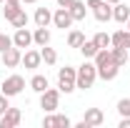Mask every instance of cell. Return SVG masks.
Segmentation results:
<instances>
[{
    "instance_id": "6da1fadb",
    "label": "cell",
    "mask_w": 130,
    "mask_h": 128,
    "mask_svg": "<svg viewBox=\"0 0 130 128\" xmlns=\"http://www.w3.org/2000/svg\"><path fill=\"white\" fill-rule=\"evenodd\" d=\"M95 80H98V68H95V63L85 60V63L78 68L75 88H80V91H88V88H93V83H95Z\"/></svg>"
},
{
    "instance_id": "7a4b0ae2",
    "label": "cell",
    "mask_w": 130,
    "mask_h": 128,
    "mask_svg": "<svg viewBox=\"0 0 130 128\" xmlns=\"http://www.w3.org/2000/svg\"><path fill=\"white\" fill-rule=\"evenodd\" d=\"M75 78H78V68H73V65H65L58 70V88H60V93H73L75 91Z\"/></svg>"
},
{
    "instance_id": "3957f363",
    "label": "cell",
    "mask_w": 130,
    "mask_h": 128,
    "mask_svg": "<svg viewBox=\"0 0 130 128\" xmlns=\"http://www.w3.org/2000/svg\"><path fill=\"white\" fill-rule=\"evenodd\" d=\"M23 88H25V78L23 75H8V78L0 83V93H5L8 98H13V96H20L23 93Z\"/></svg>"
},
{
    "instance_id": "277c9868",
    "label": "cell",
    "mask_w": 130,
    "mask_h": 128,
    "mask_svg": "<svg viewBox=\"0 0 130 128\" xmlns=\"http://www.w3.org/2000/svg\"><path fill=\"white\" fill-rule=\"evenodd\" d=\"M60 106V88H48L40 93V108L45 113H53Z\"/></svg>"
},
{
    "instance_id": "5b68a950",
    "label": "cell",
    "mask_w": 130,
    "mask_h": 128,
    "mask_svg": "<svg viewBox=\"0 0 130 128\" xmlns=\"http://www.w3.org/2000/svg\"><path fill=\"white\" fill-rule=\"evenodd\" d=\"M0 58H3V65L5 68H18V65L23 63V50L15 48V45H10L8 50L0 53Z\"/></svg>"
},
{
    "instance_id": "8992f818",
    "label": "cell",
    "mask_w": 130,
    "mask_h": 128,
    "mask_svg": "<svg viewBox=\"0 0 130 128\" xmlns=\"http://www.w3.org/2000/svg\"><path fill=\"white\" fill-rule=\"evenodd\" d=\"M73 23H75V20H73V15H70V10H68V8H58V10L53 13V25H55V28H60V30H68Z\"/></svg>"
},
{
    "instance_id": "52a82bcc",
    "label": "cell",
    "mask_w": 130,
    "mask_h": 128,
    "mask_svg": "<svg viewBox=\"0 0 130 128\" xmlns=\"http://www.w3.org/2000/svg\"><path fill=\"white\" fill-rule=\"evenodd\" d=\"M83 123L88 128H98L105 123V113L100 108H85V116H83Z\"/></svg>"
},
{
    "instance_id": "ba28073f",
    "label": "cell",
    "mask_w": 130,
    "mask_h": 128,
    "mask_svg": "<svg viewBox=\"0 0 130 128\" xmlns=\"http://www.w3.org/2000/svg\"><path fill=\"white\" fill-rule=\"evenodd\" d=\"M20 118H23L20 108H8V111L0 116V128H15V126H20Z\"/></svg>"
},
{
    "instance_id": "9c48e42d",
    "label": "cell",
    "mask_w": 130,
    "mask_h": 128,
    "mask_svg": "<svg viewBox=\"0 0 130 128\" xmlns=\"http://www.w3.org/2000/svg\"><path fill=\"white\" fill-rule=\"evenodd\" d=\"M13 45L15 48H30L32 45V33L28 28H15V35H13Z\"/></svg>"
},
{
    "instance_id": "30bf717a",
    "label": "cell",
    "mask_w": 130,
    "mask_h": 128,
    "mask_svg": "<svg viewBox=\"0 0 130 128\" xmlns=\"http://www.w3.org/2000/svg\"><path fill=\"white\" fill-rule=\"evenodd\" d=\"M93 15H95L98 23H108V20H113V5L103 0L98 8H93Z\"/></svg>"
},
{
    "instance_id": "8fae6325",
    "label": "cell",
    "mask_w": 130,
    "mask_h": 128,
    "mask_svg": "<svg viewBox=\"0 0 130 128\" xmlns=\"http://www.w3.org/2000/svg\"><path fill=\"white\" fill-rule=\"evenodd\" d=\"M40 63H43V55H40V50H25V53H23V65H25L28 70L40 68Z\"/></svg>"
},
{
    "instance_id": "7c38bea8",
    "label": "cell",
    "mask_w": 130,
    "mask_h": 128,
    "mask_svg": "<svg viewBox=\"0 0 130 128\" xmlns=\"http://www.w3.org/2000/svg\"><path fill=\"white\" fill-rule=\"evenodd\" d=\"M68 10H70V15H73V20H75V23L85 20V15H88V5H85L83 0H75V3L68 8Z\"/></svg>"
},
{
    "instance_id": "4fadbf2b",
    "label": "cell",
    "mask_w": 130,
    "mask_h": 128,
    "mask_svg": "<svg viewBox=\"0 0 130 128\" xmlns=\"http://www.w3.org/2000/svg\"><path fill=\"white\" fill-rule=\"evenodd\" d=\"M118 73H120V65H115V63H108L103 68H98V78H103V80H115Z\"/></svg>"
},
{
    "instance_id": "5bb4252c",
    "label": "cell",
    "mask_w": 130,
    "mask_h": 128,
    "mask_svg": "<svg viewBox=\"0 0 130 128\" xmlns=\"http://www.w3.org/2000/svg\"><path fill=\"white\" fill-rule=\"evenodd\" d=\"M113 20H115V23H128V20H130V8L125 5V3L113 5Z\"/></svg>"
},
{
    "instance_id": "9a60e30c",
    "label": "cell",
    "mask_w": 130,
    "mask_h": 128,
    "mask_svg": "<svg viewBox=\"0 0 130 128\" xmlns=\"http://www.w3.org/2000/svg\"><path fill=\"white\" fill-rule=\"evenodd\" d=\"M50 23H53V13H50L48 8H38L35 10V25L38 28H48Z\"/></svg>"
},
{
    "instance_id": "2e32d148",
    "label": "cell",
    "mask_w": 130,
    "mask_h": 128,
    "mask_svg": "<svg viewBox=\"0 0 130 128\" xmlns=\"http://www.w3.org/2000/svg\"><path fill=\"white\" fill-rule=\"evenodd\" d=\"M32 43H35L38 48L48 45V43H50V30H48V28H35V33H32Z\"/></svg>"
},
{
    "instance_id": "e0dca14e",
    "label": "cell",
    "mask_w": 130,
    "mask_h": 128,
    "mask_svg": "<svg viewBox=\"0 0 130 128\" xmlns=\"http://www.w3.org/2000/svg\"><path fill=\"white\" fill-rule=\"evenodd\" d=\"M93 63H95V68H103V65L113 63V53H110L108 48H100L95 53V58H93Z\"/></svg>"
},
{
    "instance_id": "ac0fdd59",
    "label": "cell",
    "mask_w": 130,
    "mask_h": 128,
    "mask_svg": "<svg viewBox=\"0 0 130 128\" xmlns=\"http://www.w3.org/2000/svg\"><path fill=\"white\" fill-rule=\"evenodd\" d=\"M78 50L83 53V58H85V60H93V58H95V53H98L100 48H98L93 40H83V45H80Z\"/></svg>"
},
{
    "instance_id": "d6986e66",
    "label": "cell",
    "mask_w": 130,
    "mask_h": 128,
    "mask_svg": "<svg viewBox=\"0 0 130 128\" xmlns=\"http://www.w3.org/2000/svg\"><path fill=\"white\" fill-rule=\"evenodd\" d=\"M30 88L35 91V93H43V91L50 88V83H48L45 75H32V78H30Z\"/></svg>"
},
{
    "instance_id": "ffe728a7",
    "label": "cell",
    "mask_w": 130,
    "mask_h": 128,
    "mask_svg": "<svg viewBox=\"0 0 130 128\" xmlns=\"http://www.w3.org/2000/svg\"><path fill=\"white\" fill-rule=\"evenodd\" d=\"M110 53H113V63L115 65H120V68L128 65V48H113Z\"/></svg>"
},
{
    "instance_id": "44dd1931",
    "label": "cell",
    "mask_w": 130,
    "mask_h": 128,
    "mask_svg": "<svg viewBox=\"0 0 130 128\" xmlns=\"http://www.w3.org/2000/svg\"><path fill=\"white\" fill-rule=\"evenodd\" d=\"M40 55H43V63H45V65H55V63H58V53L50 48V43L40 48Z\"/></svg>"
},
{
    "instance_id": "7402d4cb",
    "label": "cell",
    "mask_w": 130,
    "mask_h": 128,
    "mask_svg": "<svg viewBox=\"0 0 130 128\" xmlns=\"http://www.w3.org/2000/svg\"><path fill=\"white\" fill-rule=\"evenodd\" d=\"M83 40H85V35H83L80 30H70L68 33V45H70V48H80Z\"/></svg>"
},
{
    "instance_id": "603a6c76",
    "label": "cell",
    "mask_w": 130,
    "mask_h": 128,
    "mask_svg": "<svg viewBox=\"0 0 130 128\" xmlns=\"http://www.w3.org/2000/svg\"><path fill=\"white\" fill-rule=\"evenodd\" d=\"M93 43H95L98 48H110V35H108V33H95V35H93Z\"/></svg>"
},
{
    "instance_id": "cb8c5ba5",
    "label": "cell",
    "mask_w": 130,
    "mask_h": 128,
    "mask_svg": "<svg viewBox=\"0 0 130 128\" xmlns=\"http://www.w3.org/2000/svg\"><path fill=\"white\" fill-rule=\"evenodd\" d=\"M20 10H23L20 5H10V3H5V8H3V18H5L8 23H10V20H13V18L20 13Z\"/></svg>"
},
{
    "instance_id": "d4e9b609",
    "label": "cell",
    "mask_w": 130,
    "mask_h": 128,
    "mask_svg": "<svg viewBox=\"0 0 130 128\" xmlns=\"http://www.w3.org/2000/svg\"><path fill=\"white\" fill-rule=\"evenodd\" d=\"M110 45L113 48H125V30H118L110 35Z\"/></svg>"
},
{
    "instance_id": "484cf974",
    "label": "cell",
    "mask_w": 130,
    "mask_h": 128,
    "mask_svg": "<svg viewBox=\"0 0 130 128\" xmlns=\"http://www.w3.org/2000/svg\"><path fill=\"white\" fill-rule=\"evenodd\" d=\"M118 113H120V118H130V98L118 100Z\"/></svg>"
},
{
    "instance_id": "4316f807",
    "label": "cell",
    "mask_w": 130,
    "mask_h": 128,
    "mask_svg": "<svg viewBox=\"0 0 130 128\" xmlns=\"http://www.w3.org/2000/svg\"><path fill=\"white\" fill-rule=\"evenodd\" d=\"M10 23H13V28H25V25H28V15H25V10H20Z\"/></svg>"
},
{
    "instance_id": "83f0119b",
    "label": "cell",
    "mask_w": 130,
    "mask_h": 128,
    "mask_svg": "<svg viewBox=\"0 0 130 128\" xmlns=\"http://www.w3.org/2000/svg\"><path fill=\"white\" fill-rule=\"evenodd\" d=\"M10 45H13V38H10V35H5V33H0V53H3V50H8Z\"/></svg>"
},
{
    "instance_id": "f1b7e54d",
    "label": "cell",
    "mask_w": 130,
    "mask_h": 128,
    "mask_svg": "<svg viewBox=\"0 0 130 128\" xmlns=\"http://www.w3.org/2000/svg\"><path fill=\"white\" fill-rule=\"evenodd\" d=\"M55 121H58V128H70L73 126V121L68 116H55Z\"/></svg>"
},
{
    "instance_id": "f546056e",
    "label": "cell",
    "mask_w": 130,
    "mask_h": 128,
    "mask_svg": "<svg viewBox=\"0 0 130 128\" xmlns=\"http://www.w3.org/2000/svg\"><path fill=\"white\" fill-rule=\"evenodd\" d=\"M43 128H58V121H55V116H53V113L43 118Z\"/></svg>"
},
{
    "instance_id": "4dcf8cb0",
    "label": "cell",
    "mask_w": 130,
    "mask_h": 128,
    "mask_svg": "<svg viewBox=\"0 0 130 128\" xmlns=\"http://www.w3.org/2000/svg\"><path fill=\"white\" fill-rule=\"evenodd\" d=\"M8 108H10V103H8V96H5V93H0V116L8 111Z\"/></svg>"
},
{
    "instance_id": "1f68e13d",
    "label": "cell",
    "mask_w": 130,
    "mask_h": 128,
    "mask_svg": "<svg viewBox=\"0 0 130 128\" xmlns=\"http://www.w3.org/2000/svg\"><path fill=\"white\" fill-rule=\"evenodd\" d=\"M55 3H58V8H70L75 0H55Z\"/></svg>"
},
{
    "instance_id": "d6a6232c",
    "label": "cell",
    "mask_w": 130,
    "mask_h": 128,
    "mask_svg": "<svg viewBox=\"0 0 130 128\" xmlns=\"http://www.w3.org/2000/svg\"><path fill=\"white\" fill-rule=\"evenodd\" d=\"M118 128H130V118H120V123H118Z\"/></svg>"
},
{
    "instance_id": "836d02e7",
    "label": "cell",
    "mask_w": 130,
    "mask_h": 128,
    "mask_svg": "<svg viewBox=\"0 0 130 128\" xmlns=\"http://www.w3.org/2000/svg\"><path fill=\"white\" fill-rule=\"evenodd\" d=\"M100 3H103V0H85V5H88V8H98Z\"/></svg>"
},
{
    "instance_id": "e575fe53",
    "label": "cell",
    "mask_w": 130,
    "mask_h": 128,
    "mask_svg": "<svg viewBox=\"0 0 130 128\" xmlns=\"http://www.w3.org/2000/svg\"><path fill=\"white\" fill-rule=\"evenodd\" d=\"M125 48H130V30H125Z\"/></svg>"
},
{
    "instance_id": "d590c367",
    "label": "cell",
    "mask_w": 130,
    "mask_h": 128,
    "mask_svg": "<svg viewBox=\"0 0 130 128\" xmlns=\"http://www.w3.org/2000/svg\"><path fill=\"white\" fill-rule=\"evenodd\" d=\"M5 3H10V5H23V0H5Z\"/></svg>"
},
{
    "instance_id": "8d00e7d4",
    "label": "cell",
    "mask_w": 130,
    "mask_h": 128,
    "mask_svg": "<svg viewBox=\"0 0 130 128\" xmlns=\"http://www.w3.org/2000/svg\"><path fill=\"white\" fill-rule=\"evenodd\" d=\"M105 3H110V5H118V3H120V0H105Z\"/></svg>"
},
{
    "instance_id": "74e56055",
    "label": "cell",
    "mask_w": 130,
    "mask_h": 128,
    "mask_svg": "<svg viewBox=\"0 0 130 128\" xmlns=\"http://www.w3.org/2000/svg\"><path fill=\"white\" fill-rule=\"evenodd\" d=\"M23 3H25V5H32V3H38V0H23Z\"/></svg>"
},
{
    "instance_id": "f35d334b",
    "label": "cell",
    "mask_w": 130,
    "mask_h": 128,
    "mask_svg": "<svg viewBox=\"0 0 130 128\" xmlns=\"http://www.w3.org/2000/svg\"><path fill=\"white\" fill-rule=\"evenodd\" d=\"M128 30H130V20H128Z\"/></svg>"
},
{
    "instance_id": "ab89813d",
    "label": "cell",
    "mask_w": 130,
    "mask_h": 128,
    "mask_svg": "<svg viewBox=\"0 0 130 128\" xmlns=\"http://www.w3.org/2000/svg\"><path fill=\"white\" fill-rule=\"evenodd\" d=\"M0 3H5V0H0Z\"/></svg>"
}]
</instances>
